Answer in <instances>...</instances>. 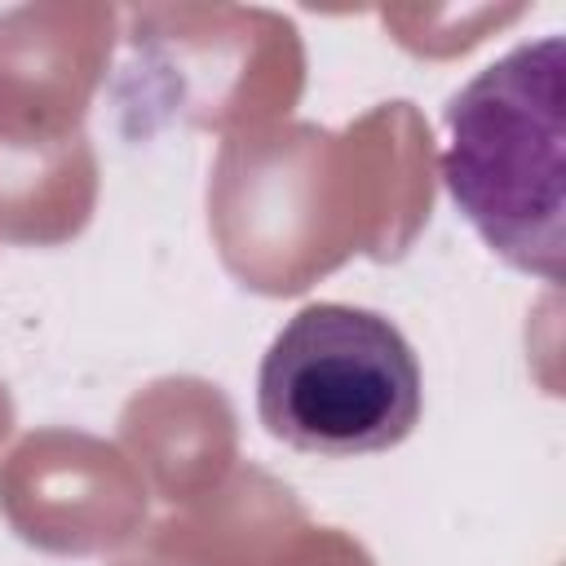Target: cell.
Returning a JSON list of instances; mask_svg holds the SVG:
<instances>
[{"label":"cell","instance_id":"obj_1","mask_svg":"<svg viewBox=\"0 0 566 566\" xmlns=\"http://www.w3.org/2000/svg\"><path fill=\"white\" fill-rule=\"evenodd\" d=\"M442 181L491 252L562 279L566 44L544 35L482 66L447 102Z\"/></svg>","mask_w":566,"mask_h":566},{"label":"cell","instance_id":"obj_2","mask_svg":"<svg viewBox=\"0 0 566 566\" xmlns=\"http://www.w3.org/2000/svg\"><path fill=\"white\" fill-rule=\"evenodd\" d=\"M420 363L398 323L340 301L296 310L256 371L261 424L323 460L398 447L420 420Z\"/></svg>","mask_w":566,"mask_h":566}]
</instances>
